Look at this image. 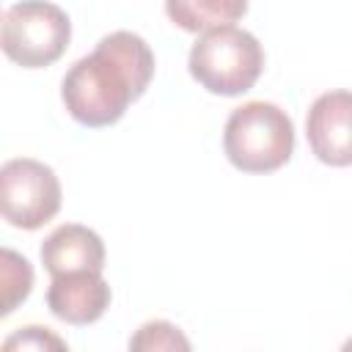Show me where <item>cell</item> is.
Returning <instances> with one entry per match:
<instances>
[{"label":"cell","instance_id":"obj_1","mask_svg":"<svg viewBox=\"0 0 352 352\" xmlns=\"http://www.w3.org/2000/svg\"><path fill=\"white\" fill-rule=\"evenodd\" d=\"M154 77L151 47L129 30L104 36L91 55L72 63L60 82L69 116L82 126H110L140 99Z\"/></svg>","mask_w":352,"mask_h":352},{"label":"cell","instance_id":"obj_2","mask_svg":"<svg viewBox=\"0 0 352 352\" xmlns=\"http://www.w3.org/2000/svg\"><path fill=\"white\" fill-rule=\"evenodd\" d=\"M223 151L245 173H272L292 160L294 124L272 102H245L226 121Z\"/></svg>","mask_w":352,"mask_h":352},{"label":"cell","instance_id":"obj_3","mask_svg":"<svg viewBox=\"0 0 352 352\" xmlns=\"http://www.w3.org/2000/svg\"><path fill=\"white\" fill-rule=\"evenodd\" d=\"M192 80L217 96H239L256 85L264 69V50L258 38L234 25L204 30L190 50Z\"/></svg>","mask_w":352,"mask_h":352},{"label":"cell","instance_id":"obj_4","mask_svg":"<svg viewBox=\"0 0 352 352\" xmlns=\"http://www.w3.org/2000/svg\"><path fill=\"white\" fill-rule=\"evenodd\" d=\"M72 38V22L63 8L47 0H19L3 14V52L22 69L55 63Z\"/></svg>","mask_w":352,"mask_h":352},{"label":"cell","instance_id":"obj_5","mask_svg":"<svg viewBox=\"0 0 352 352\" xmlns=\"http://www.w3.org/2000/svg\"><path fill=\"white\" fill-rule=\"evenodd\" d=\"M0 209L14 228H41L60 209V182L38 160L16 157L0 168Z\"/></svg>","mask_w":352,"mask_h":352},{"label":"cell","instance_id":"obj_6","mask_svg":"<svg viewBox=\"0 0 352 352\" xmlns=\"http://www.w3.org/2000/svg\"><path fill=\"white\" fill-rule=\"evenodd\" d=\"M305 135L319 162L333 168L352 165V91L322 94L308 110Z\"/></svg>","mask_w":352,"mask_h":352},{"label":"cell","instance_id":"obj_7","mask_svg":"<svg viewBox=\"0 0 352 352\" xmlns=\"http://www.w3.org/2000/svg\"><path fill=\"white\" fill-rule=\"evenodd\" d=\"M110 305V286L102 272L55 275L47 289V308L66 324H91Z\"/></svg>","mask_w":352,"mask_h":352},{"label":"cell","instance_id":"obj_8","mask_svg":"<svg viewBox=\"0 0 352 352\" xmlns=\"http://www.w3.org/2000/svg\"><path fill=\"white\" fill-rule=\"evenodd\" d=\"M41 264L52 278L66 272H102L104 242L88 226L63 223L41 242Z\"/></svg>","mask_w":352,"mask_h":352},{"label":"cell","instance_id":"obj_9","mask_svg":"<svg viewBox=\"0 0 352 352\" xmlns=\"http://www.w3.org/2000/svg\"><path fill=\"white\" fill-rule=\"evenodd\" d=\"M245 11L248 0H165L168 19L187 33H204L220 25H231L242 19Z\"/></svg>","mask_w":352,"mask_h":352},{"label":"cell","instance_id":"obj_10","mask_svg":"<svg viewBox=\"0 0 352 352\" xmlns=\"http://www.w3.org/2000/svg\"><path fill=\"white\" fill-rule=\"evenodd\" d=\"M0 286H3L0 316H8L30 294V286H33V270L28 258L8 248L0 250Z\"/></svg>","mask_w":352,"mask_h":352},{"label":"cell","instance_id":"obj_11","mask_svg":"<svg viewBox=\"0 0 352 352\" xmlns=\"http://www.w3.org/2000/svg\"><path fill=\"white\" fill-rule=\"evenodd\" d=\"M129 349H190V341L182 336V330L165 319H154L146 322L132 338H129Z\"/></svg>","mask_w":352,"mask_h":352},{"label":"cell","instance_id":"obj_12","mask_svg":"<svg viewBox=\"0 0 352 352\" xmlns=\"http://www.w3.org/2000/svg\"><path fill=\"white\" fill-rule=\"evenodd\" d=\"M3 346H6V349H16V346H22V349H47V346L63 349L66 344H63L58 336H52L47 327H22V330L14 333Z\"/></svg>","mask_w":352,"mask_h":352}]
</instances>
